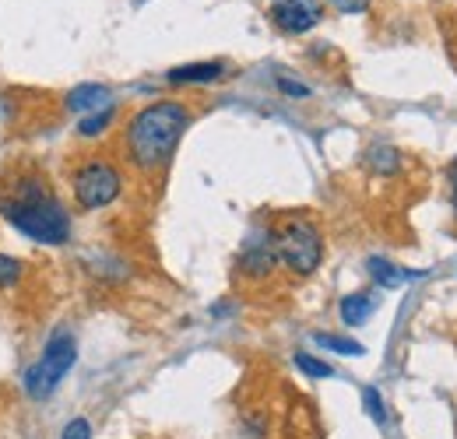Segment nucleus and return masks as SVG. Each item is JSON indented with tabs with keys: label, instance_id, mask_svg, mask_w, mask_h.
I'll return each mask as SVG.
<instances>
[{
	"label": "nucleus",
	"instance_id": "nucleus-1",
	"mask_svg": "<svg viewBox=\"0 0 457 439\" xmlns=\"http://www.w3.org/2000/svg\"><path fill=\"white\" fill-rule=\"evenodd\" d=\"M0 215L7 225H14L21 236L43 243V246H63L71 239V215L60 204V197L50 190V183L36 172L14 176V183L0 194Z\"/></svg>",
	"mask_w": 457,
	"mask_h": 439
},
{
	"label": "nucleus",
	"instance_id": "nucleus-2",
	"mask_svg": "<svg viewBox=\"0 0 457 439\" xmlns=\"http://www.w3.org/2000/svg\"><path fill=\"white\" fill-rule=\"evenodd\" d=\"M190 110L176 99L152 103L145 110H137L127 123V155L141 172H159L166 169L176 152V145L183 141L187 127H190Z\"/></svg>",
	"mask_w": 457,
	"mask_h": 439
},
{
	"label": "nucleus",
	"instance_id": "nucleus-3",
	"mask_svg": "<svg viewBox=\"0 0 457 439\" xmlns=\"http://www.w3.org/2000/svg\"><path fill=\"white\" fill-rule=\"evenodd\" d=\"M271 239L278 264H286L292 275H313L324 261V236L310 219H286Z\"/></svg>",
	"mask_w": 457,
	"mask_h": 439
},
{
	"label": "nucleus",
	"instance_id": "nucleus-4",
	"mask_svg": "<svg viewBox=\"0 0 457 439\" xmlns=\"http://www.w3.org/2000/svg\"><path fill=\"white\" fill-rule=\"evenodd\" d=\"M74 362H78L74 334H71V330H57V334L46 341L43 355L36 359V366L25 373V393H29L32 401L50 397V393L63 384V377L74 369Z\"/></svg>",
	"mask_w": 457,
	"mask_h": 439
},
{
	"label": "nucleus",
	"instance_id": "nucleus-5",
	"mask_svg": "<svg viewBox=\"0 0 457 439\" xmlns=\"http://www.w3.org/2000/svg\"><path fill=\"white\" fill-rule=\"evenodd\" d=\"M71 190H74L78 208H85V211L110 208L123 194V172L113 162H106V159H88L85 165H78Z\"/></svg>",
	"mask_w": 457,
	"mask_h": 439
},
{
	"label": "nucleus",
	"instance_id": "nucleus-6",
	"mask_svg": "<svg viewBox=\"0 0 457 439\" xmlns=\"http://www.w3.org/2000/svg\"><path fill=\"white\" fill-rule=\"evenodd\" d=\"M271 18L288 36H303L324 18V7L317 0H271Z\"/></svg>",
	"mask_w": 457,
	"mask_h": 439
},
{
	"label": "nucleus",
	"instance_id": "nucleus-7",
	"mask_svg": "<svg viewBox=\"0 0 457 439\" xmlns=\"http://www.w3.org/2000/svg\"><path fill=\"white\" fill-rule=\"evenodd\" d=\"M106 106H113V92L106 85H99V81H85V85L67 92V110L71 112L88 116V112H99L106 110Z\"/></svg>",
	"mask_w": 457,
	"mask_h": 439
},
{
	"label": "nucleus",
	"instance_id": "nucleus-8",
	"mask_svg": "<svg viewBox=\"0 0 457 439\" xmlns=\"http://www.w3.org/2000/svg\"><path fill=\"white\" fill-rule=\"evenodd\" d=\"M275 264H278V253H275V239H271V236H268V239H253V243H246V250H243V257H239L243 275H253V277L271 275Z\"/></svg>",
	"mask_w": 457,
	"mask_h": 439
},
{
	"label": "nucleus",
	"instance_id": "nucleus-9",
	"mask_svg": "<svg viewBox=\"0 0 457 439\" xmlns=\"http://www.w3.org/2000/svg\"><path fill=\"white\" fill-rule=\"evenodd\" d=\"M172 85H212L219 78H226V63L222 60H201V63H183V67H172L170 74Z\"/></svg>",
	"mask_w": 457,
	"mask_h": 439
},
{
	"label": "nucleus",
	"instance_id": "nucleus-10",
	"mask_svg": "<svg viewBox=\"0 0 457 439\" xmlns=\"http://www.w3.org/2000/svg\"><path fill=\"white\" fill-rule=\"evenodd\" d=\"M373 306H377V299H373V295H366V292H352V295H345L342 306H338L342 324L345 327H359V324H366V320H370V313H373Z\"/></svg>",
	"mask_w": 457,
	"mask_h": 439
},
{
	"label": "nucleus",
	"instance_id": "nucleus-11",
	"mask_svg": "<svg viewBox=\"0 0 457 439\" xmlns=\"http://www.w3.org/2000/svg\"><path fill=\"white\" fill-rule=\"evenodd\" d=\"M366 268H370V277L380 285V288H398V285H404L408 277H422V271H401V268H395L391 261H384V257H370L366 261Z\"/></svg>",
	"mask_w": 457,
	"mask_h": 439
},
{
	"label": "nucleus",
	"instance_id": "nucleus-12",
	"mask_svg": "<svg viewBox=\"0 0 457 439\" xmlns=\"http://www.w3.org/2000/svg\"><path fill=\"white\" fill-rule=\"evenodd\" d=\"M313 341L324 348V352H335V355H366V348L352 337H342V334H313Z\"/></svg>",
	"mask_w": 457,
	"mask_h": 439
},
{
	"label": "nucleus",
	"instance_id": "nucleus-13",
	"mask_svg": "<svg viewBox=\"0 0 457 439\" xmlns=\"http://www.w3.org/2000/svg\"><path fill=\"white\" fill-rule=\"evenodd\" d=\"M113 116H116V106H106V110H99V112H88V116H81L78 134H81V137H99V134L110 130Z\"/></svg>",
	"mask_w": 457,
	"mask_h": 439
},
{
	"label": "nucleus",
	"instance_id": "nucleus-14",
	"mask_svg": "<svg viewBox=\"0 0 457 439\" xmlns=\"http://www.w3.org/2000/svg\"><path fill=\"white\" fill-rule=\"evenodd\" d=\"M370 169L380 172V176H391L401 169V155L391 145H377V148H370Z\"/></svg>",
	"mask_w": 457,
	"mask_h": 439
},
{
	"label": "nucleus",
	"instance_id": "nucleus-15",
	"mask_svg": "<svg viewBox=\"0 0 457 439\" xmlns=\"http://www.w3.org/2000/svg\"><path fill=\"white\" fill-rule=\"evenodd\" d=\"M362 408H366V415L377 426H387V404H384V397H380L377 386H362Z\"/></svg>",
	"mask_w": 457,
	"mask_h": 439
},
{
	"label": "nucleus",
	"instance_id": "nucleus-16",
	"mask_svg": "<svg viewBox=\"0 0 457 439\" xmlns=\"http://www.w3.org/2000/svg\"><path fill=\"white\" fill-rule=\"evenodd\" d=\"M295 369L306 373V377H313V380H328V377H335V369H331L328 362H320V359H313V355H306V352H295Z\"/></svg>",
	"mask_w": 457,
	"mask_h": 439
},
{
	"label": "nucleus",
	"instance_id": "nucleus-17",
	"mask_svg": "<svg viewBox=\"0 0 457 439\" xmlns=\"http://www.w3.org/2000/svg\"><path fill=\"white\" fill-rule=\"evenodd\" d=\"M21 281V261L0 253V288H14Z\"/></svg>",
	"mask_w": 457,
	"mask_h": 439
},
{
	"label": "nucleus",
	"instance_id": "nucleus-18",
	"mask_svg": "<svg viewBox=\"0 0 457 439\" xmlns=\"http://www.w3.org/2000/svg\"><path fill=\"white\" fill-rule=\"evenodd\" d=\"M60 439H92V426H88V418H71V422L63 426Z\"/></svg>",
	"mask_w": 457,
	"mask_h": 439
},
{
	"label": "nucleus",
	"instance_id": "nucleus-19",
	"mask_svg": "<svg viewBox=\"0 0 457 439\" xmlns=\"http://www.w3.org/2000/svg\"><path fill=\"white\" fill-rule=\"evenodd\" d=\"M275 85H278V92H286V95H292V99H306V95H310V88H306V85L292 81V78H286V74H282Z\"/></svg>",
	"mask_w": 457,
	"mask_h": 439
},
{
	"label": "nucleus",
	"instance_id": "nucleus-20",
	"mask_svg": "<svg viewBox=\"0 0 457 439\" xmlns=\"http://www.w3.org/2000/svg\"><path fill=\"white\" fill-rule=\"evenodd\" d=\"M335 4V11H342V14H362L366 7H370V0H331Z\"/></svg>",
	"mask_w": 457,
	"mask_h": 439
},
{
	"label": "nucleus",
	"instance_id": "nucleus-21",
	"mask_svg": "<svg viewBox=\"0 0 457 439\" xmlns=\"http://www.w3.org/2000/svg\"><path fill=\"white\" fill-rule=\"evenodd\" d=\"M451 204H454V219H457V159L451 165Z\"/></svg>",
	"mask_w": 457,
	"mask_h": 439
}]
</instances>
